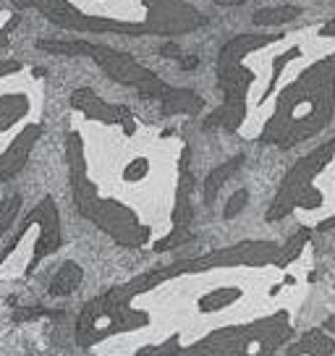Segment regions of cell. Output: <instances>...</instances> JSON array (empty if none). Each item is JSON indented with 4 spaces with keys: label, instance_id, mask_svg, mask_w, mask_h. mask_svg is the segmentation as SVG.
Instances as JSON below:
<instances>
[{
    "label": "cell",
    "instance_id": "cell-4",
    "mask_svg": "<svg viewBox=\"0 0 335 356\" xmlns=\"http://www.w3.org/2000/svg\"><path fill=\"white\" fill-rule=\"evenodd\" d=\"M293 333L288 312H275L265 320L210 330L191 343H181L179 335H173L165 343L142 346L136 356H272Z\"/></svg>",
    "mask_w": 335,
    "mask_h": 356
},
{
    "label": "cell",
    "instance_id": "cell-1",
    "mask_svg": "<svg viewBox=\"0 0 335 356\" xmlns=\"http://www.w3.org/2000/svg\"><path fill=\"white\" fill-rule=\"evenodd\" d=\"M13 6L79 34L179 37L207 24V16L189 0H13Z\"/></svg>",
    "mask_w": 335,
    "mask_h": 356
},
{
    "label": "cell",
    "instance_id": "cell-27",
    "mask_svg": "<svg viewBox=\"0 0 335 356\" xmlns=\"http://www.w3.org/2000/svg\"><path fill=\"white\" fill-rule=\"evenodd\" d=\"M3 47H11V34L6 32V29H0V50Z\"/></svg>",
    "mask_w": 335,
    "mask_h": 356
},
{
    "label": "cell",
    "instance_id": "cell-2",
    "mask_svg": "<svg viewBox=\"0 0 335 356\" xmlns=\"http://www.w3.org/2000/svg\"><path fill=\"white\" fill-rule=\"evenodd\" d=\"M333 121V53L314 60L278 92L275 108L259 131L262 145L291 149Z\"/></svg>",
    "mask_w": 335,
    "mask_h": 356
},
{
    "label": "cell",
    "instance_id": "cell-3",
    "mask_svg": "<svg viewBox=\"0 0 335 356\" xmlns=\"http://www.w3.org/2000/svg\"><path fill=\"white\" fill-rule=\"evenodd\" d=\"M66 163L68 178H71V194L74 204L81 218H87L92 225H97L102 234L111 236L118 246L142 249L152 241V225L145 222L129 204H123L115 197H105L97 184L90 178V163H87V142L79 131L66 136Z\"/></svg>",
    "mask_w": 335,
    "mask_h": 356
},
{
    "label": "cell",
    "instance_id": "cell-8",
    "mask_svg": "<svg viewBox=\"0 0 335 356\" xmlns=\"http://www.w3.org/2000/svg\"><path fill=\"white\" fill-rule=\"evenodd\" d=\"M134 293L129 286H115V289L105 291L102 296L92 299L76 320L74 335L81 348H92V346L105 343L108 338L123 333H134L139 327H147L152 323V314L147 309L134 307Z\"/></svg>",
    "mask_w": 335,
    "mask_h": 356
},
{
    "label": "cell",
    "instance_id": "cell-16",
    "mask_svg": "<svg viewBox=\"0 0 335 356\" xmlns=\"http://www.w3.org/2000/svg\"><path fill=\"white\" fill-rule=\"evenodd\" d=\"M299 16H302L299 6H270V8L254 11L252 22L257 24V26H283V24L296 22Z\"/></svg>",
    "mask_w": 335,
    "mask_h": 356
},
{
    "label": "cell",
    "instance_id": "cell-13",
    "mask_svg": "<svg viewBox=\"0 0 335 356\" xmlns=\"http://www.w3.org/2000/svg\"><path fill=\"white\" fill-rule=\"evenodd\" d=\"M81 280H84V267L79 265V262H66V265L58 267V273L50 278L47 293L53 299H66V296H71L81 286Z\"/></svg>",
    "mask_w": 335,
    "mask_h": 356
},
{
    "label": "cell",
    "instance_id": "cell-12",
    "mask_svg": "<svg viewBox=\"0 0 335 356\" xmlns=\"http://www.w3.org/2000/svg\"><path fill=\"white\" fill-rule=\"evenodd\" d=\"M333 333H327L325 327H314V330H307L296 343L291 346L286 356H333Z\"/></svg>",
    "mask_w": 335,
    "mask_h": 356
},
{
    "label": "cell",
    "instance_id": "cell-22",
    "mask_svg": "<svg viewBox=\"0 0 335 356\" xmlns=\"http://www.w3.org/2000/svg\"><path fill=\"white\" fill-rule=\"evenodd\" d=\"M246 202H249V191H246V189H238V191H236L234 197L228 200V204H225V210H223V218H225V220L236 218V215H238V212H241L246 207Z\"/></svg>",
    "mask_w": 335,
    "mask_h": 356
},
{
    "label": "cell",
    "instance_id": "cell-28",
    "mask_svg": "<svg viewBox=\"0 0 335 356\" xmlns=\"http://www.w3.org/2000/svg\"><path fill=\"white\" fill-rule=\"evenodd\" d=\"M3 13H6V11H3V8H0V16H3Z\"/></svg>",
    "mask_w": 335,
    "mask_h": 356
},
{
    "label": "cell",
    "instance_id": "cell-6",
    "mask_svg": "<svg viewBox=\"0 0 335 356\" xmlns=\"http://www.w3.org/2000/svg\"><path fill=\"white\" fill-rule=\"evenodd\" d=\"M81 56L92 58L97 66L123 87H131L139 92V97L145 100H157L163 105L165 115H199L204 108V100L194 89L173 87L157 76L155 71L145 68L134 56L121 53L115 47H105V44L87 42L81 37Z\"/></svg>",
    "mask_w": 335,
    "mask_h": 356
},
{
    "label": "cell",
    "instance_id": "cell-24",
    "mask_svg": "<svg viewBox=\"0 0 335 356\" xmlns=\"http://www.w3.org/2000/svg\"><path fill=\"white\" fill-rule=\"evenodd\" d=\"M163 56H168V58H181L183 53H181V47L176 42H168V44H163Z\"/></svg>",
    "mask_w": 335,
    "mask_h": 356
},
{
    "label": "cell",
    "instance_id": "cell-5",
    "mask_svg": "<svg viewBox=\"0 0 335 356\" xmlns=\"http://www.w3.org/2000/svg\"><path fill=\"white\" fill-rule=\"evenodd\" d=\"M283 40L280 32H249L238 34L234 40L220 47L215 74H218V87L223 92L220 108L210 113V118L204 121L207 129H225V131H238L246 118V100H249V87L257 81V74L252 68L244 66L249 56H254L259 50H265L268 44H275Z\"/></svg>",
    "mask_w": 335,
    "mask_h": 356
},
{
    "label": "cell",
    "instance_id": "cell-23",
    "mask_svg": "<svg viewBox=\"0 0 335 356\" xmlns=\"http://www.w3.org/2000/svg\"><path fill=\"white\" fill-rule=\"evenodd\" d=\"M24 71V66L19 63V60H0V79H8V76H13V74H22Z\"/></svg>",
    "mask_w": 335,
    "mask_h": 356
},
{
    "label": "cell",
    "instance_id": "cell-21",
    "mask_svg": "<svg viewBox=\"0 0 335 356\" xmlns=\"http://www.w3.org/2000/svg\"><path fill=\"white\" fill-rule=\"evenodd\" d=\"M42 317H58V312H50L45 307H16L13 309V323H34Z\"/></svg>",
    "mask_w": 335,
    "mask_h": 356
},
{
    "label": "cell",
    "instance_id": "cell-10",
    "mask_svg": "<svg viewBox=\"0 0 335 356\" xmlns=\"http://www.w3.org/2000/svg\"><path fill=\"white\" fill-rule=\"evenodd\" d=\"M42 134H45L42 123L29 121L24 129L16 131V136H11L8 147L0 152V184L16 178L26 168L29 157L34 155V147L40 145V139H42Z\"/></svg>",
    "mask_w": 335,
    "mask_h": 356
},
{
    "label": "cell",
    "instance_id": "cell-25",
    "mask_svg": "<svg viewBox=\"0 0 335 356\" xmlns=\"http://www.w3.org/2000/svg\"><path fill=\"white\" fill-rule=\"evenodd\" d=\"M199 66V58L197 56H181V68L183 71H191V68Z\"/></svg>",
    "mask_w": 335,
    "mask_h": 356
},
{
    "label": "cell",
    "instance_id": "cell-26",
    "mask_svg": "<svg viewBox=\"0 0 335 356\" xmlns=\"http://www.w3.org/2000/svg\"><path fill=\"white\" fill-rule=\"evenodd\" d=\"M215 6H223V8H234V6H244L246 0H213Z\"/></svg>",
    "mask_w": 335,
    "mask_h": 356
},
{
    "label": "cell",
    "instance_id": "cell-9",
    "mask_svg": "<svg viewBox=\"0 0 335 356\" xmlns=\"http://www.w3.org/2000/svg\"><path fill=\"white\" fill-rule=\"evenodd\" d=\"M333 147H335V142L327 139V142L317 147L314 152L304 155L302 160H296V165L286 173L280 189L275 191V200L270 202L268 212H265V220H270V222L286 220L291 212L299 210V207L314 210V207L322 204V194L317 191L314 181H317V176H320L322 170H327L330 163H333Z\"/></svg>",
    "mask_w": 335,
    "mask_h": 356
},
{
    "label": "cell",
    "instance_id": "cell-18",
    "mask_svg": "<svg viewBox=\"0 0 335 356\" xmlns=\"http://www.w3.org/2000/svg\"><path fill=\"white\" fill-rule=\"evenodd\" d=\"M19 212H22V194H11L0 202V241L13 231Z\"/></svg>",
    "mask_w": 335,
    "mask_h": 356
},
{
    "label": "cell",
    "instance_id": "cell-15",
    "mask_svg": "<svg viewBox=\"0 0 335 356\" xmlns=\"http://www.w3.org/2000/svg\"><path fill=\"white\" fill-rule=\"evenodd\" d=\"M241 163H244V155H236V157H231V160H225L223 165H218L210 170V176L204 178V186H202V197H204V204H207V207L215 204L220 189L225 186V181L241 168Z\"/></svg>",
    "mask_w": 335,
    "mask_h": 356
},
{
    "label": "cell",
    "instance_id": "cell-17",
    "mask_svg": "<svg viewBox=\"0 0 335 356\" xmlns=\"http://www.w3.org/2000/svg\"><path fill=\"white\" fill-rule=\"evenodd\" d=\"M312 238V228H299L296 234L291 236L288 241L283 246H278V257H275V267H288L291 262H296L299 257H302L304 246H307V241Z\"/></svg>",
    "mask_w": 335,
    "mask_h": 356
},
{
    "label": "cell",
    "instance_id": "cell-19",
    "mask_svg": "<svg viewBox=\"0 0 335 356\" xmlns=\"http://www.w3.org/2000/svg\"><path fill=\"white\" fill-rule=\"evenodd\" d=\"M149 168H152L149 165V157L136 155L126 163V168H123V178H126L129 184H139V181H145V178L149 176Z\"/></svg>",
    "mask_w": 335,
    "mask_h": 356
},
{
    "label": "cell",
    "instance_id": "cell-11",
    "mask_svg": "<svg viewBox=\"0 0 335 356\" xmlns=\"http://www.w3.org/2000/svg\"><path fill=\"white\" fill-rule=\"evenodd\" d=\"M68 102H71L74 111H79L81 115H87L90 121H100V123H105V126H121V123L131 115V108L118 105V102L102 100L100 95L90 87L74 89Z\"/></svg>",
    "mask_w": 335,
    "mask_h": 356
},
{
    "label": "cell",
    "instance_id": "cell-20",
    "mask_svg": "<svg viewBox=\"0 0 335 356\" xmlns=\"http://www.w3.org/2000/svg\"><path fill=\"white\" fill-rule=\"evenodd\" d=\"M189 241H194L191 228H170V234L163 236L155 244V252H168V249H176V246H183Z\"/></svg>",
    "mask_w": 335,
    "mask_h": 356
},
{
    "label": "cell",
    "instance_id": "cell-7",
    "mask_svg": "<svg viewBox=\"0 0 335 356\" xmlns=\"http://www.w3.org/2000/svg\"><path fill=\"white\" fill-rule=\"evenodd\" d=\"M275 257H278V244L275 241H268V238L238 241V244L223 246V249L191 257V259H179L173 265L145 273L139 278L129 280L126 286L134 296H142L147 291H155L157 286L183 278V275H202V273H210V270L215 273V270H234V267H268L275 265Z\"/></svg>",
    "mask_w": 335,
    "mask_h": 356
},
{
    "label": "cell",
    "instance_id": "cell-14",
    "mask_svg": "<svg viewBox=\"0 0 335 356\" xmlns=\"http://www.w3.org/2000/svg\"><path fill=\"white\" fill-rule=\"evenodd\" d=\"M238 299H241V289L238 286H215V289L204 291L197 299V312L199 314H215V312H223L228 307H234Z\"/></svg>",
    "mask_w": 335,
    "mask_h": 356
}]
</instances>
